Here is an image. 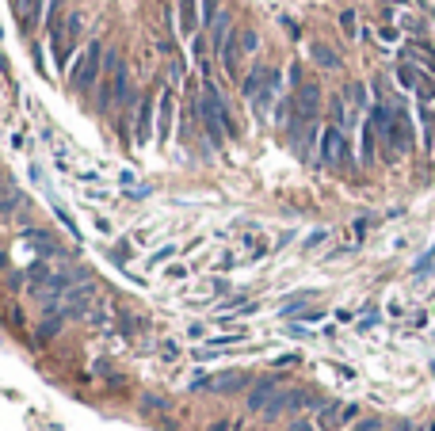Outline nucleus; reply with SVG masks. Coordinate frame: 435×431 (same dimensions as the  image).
Instances as JSON below:
<instances>
[{"label": "nucleus", "mask_w": 435, "mask_h": 431, "mask_svg": "<svg viewBox=\"0 0 435 431\" xmlns=\"http://www.w3.org/2000/svg\"><path fill=\"white\" fill-rule=\"evenodd\" d=\"M290 431H317V423H313V420H294V423H290Z\"/></svg>", "instance_id": "19"}, {"label": "nucleus", "mask_w": 435, "mask_h": 431, "mask_svg": "<svg viewBox=\"0 0 435 431\" xmlns=\"http://www.w3.org/2000/svg\"><path fill=\"white\" fill-rule=\"evenodd\" d=\"M161 115H168V92L161 96ZM161 126H168V118H161Z\"/></svg>", "instance_id": "21"}, {"label": "nucleus", "mask_w": 435, "mask_h": 431, "mask_svg": "<svg viewBox=\"0 0 435 431\" xmlns=\"http://www.w3.org/2000/svg\"><path fill=\"white\" fill-rule=\"evenodd\" d=\"M427 431H435V423H432V428H427Z\"/></svg>", "instance_id": "24"}, {"label": "nucleus", "mask_w": 435, "mask_h": 431, "mask_svg": "<svg viewBox=\"0 0 435 431\" xmlns=\"http://www.w3.org/2000/svg\"><path fill=\"white\" fill-rule=\"evenodd\" d=\"M313 61H317L321 69H344L340 54L332 50V46H325V42H313Z\"/></svg>", "instance_id": "8"}, {"label": "nucleus", "mask_w": 435, "mask_h": 431, "mask_svg": "<svg viewBox=\"0 0 435 431\" xmlns=\"http://www.w3.org/2000/svg\"><path fill=\"white\" fill-rule=\"evenodd\" d=\"M81 31H84V12L77 8V12H69V16H65V27H61V31L54 34V42H58V46H54V58L65 61L69 54L77 50V42H81Z\"/></svg>", "instance_id": "3"}, {"label": "nucleus", "mask_w": 435, "mask_h": 431, "mask_svg": "<svg viewBox=\"0 0 435 431\" xmlns=\"http://www.w3.org/2000/svg\"><path fill=\"white\" fill-rule=\"evenodd\" d=\"M355 420H359V405H340V401L321 405L317 416H313L317 431H336V428H344V423H355Z\"/></svg>", "instance_id": "2"}, {"label": "nucleus", "mask_w": 435, "mask_h": 431, "mask_svg": "<svg viewBox=\"0 0 435 431\" xmlns=\"http://www.w3.org/2000/svg\"><path fill=\"white\" fill-rule=\"evenodd\" d=\"M275 390H279V381H275V378L256 381L252 393H248V408H252V412H263V408L271 405V393H275Z\"/></svg>", "instance_id": "7"}, {"label": "nucleus", "mask_w": 435, "mask_h": 431, "mask_svg": "<svg viewBox=\"0 0 435 431\" xmlns=\"http://www.w3.org/2000/svg\"><path fill=\"white\" fill-rule=\"evenodd\" d=\"M237 58H241L237 34H230V39H225V46H222V65H225V76H230V81H237Z\"/></svg>", "instance_id": "9"}, {"label": "nucleus", "mask_w": 435, "mask_h": 431, "mask_svg": "<svg viewBox=\"0 0 435 431\" xmlns=\"http://www.w3.org/2000/svg\"><path fill=\"white\" fill-rule=\"evenodd\" d=\"M352 431H382V420H374V416H367V420H355Z\"/></svg>", "instance_id": "16"}, {"label": "nucleus", "mask_w": 435, "mask_h": 431, "mask_svg": "<svg viewBox=\"0 0 435 431\" xmlns=\"http://www.w3.org/2000/svg\"><path fill=\"white\" fill-rule=\"evenodd\" d=\"M99 58H103V42L99 39H92L88 46H84V54H81V61H77V69H73V88H92L96 84V76H99Z\"/></svg>", "instance_id": "1"}, {"label": "nucleus", "mask_w": 435, "mask_h": 431, "mask_svg": "<svg viewBox=\"0 0 435 431\" xmlns=\"http://www.w3.org/2000/svg\"><path fill=\"white\" fill-rule=\"evenodd\" d=\"M260 50V39H256V31H248L245 34V54H256Z\"/></svg>", "instance_id": "18"}, {"label": "nucleus", "mask_w": 435, "mask_h": 431, "mask_svg": "<svg viewBox=\"0 0 435 431\" xmlns=\"http://www.w3.org/2000/svg\"><path fill=\"white\" fill-rule=\"evenodd\" d=\"M58 328H61V317H54V321L42 324V336H50V332H58Z\"/></svg>", "instance_id": "20"}, {"label": "nucleus", "mask_w": 435, "mask_h": 431, "mask_svg": "<svg viewBox=\"0 0 435 431\" xmlns=\"http://www.w3.org/2000/svg\"><path fill=\"white\" fill-rule=\"evenodd\" d=\"M267 73H271V69H252V73H248L245 88H241L248 100H256V92H263V84H267Z\"/></svg>", "instance_id": "10"}, {"label": "nucleus", "mask_w": 435, "mask_h": 431, "mask_svg": "<svg viewBox=\"0 0 435 431\" xmlns=\"http://www.w3.org/2000/svg\"><path fill=\"white\" fill-rule=\"evenodd\" d=\"M19 207H23V195H19L16 187H0V210H4V214H16Z\"/></svg>", "instance_id": "11"}, {"label": "nucleus", "mask_w": 435, "mask_h": 431, "mask_svg": "<svg viewBox=\"0 0 435 431\" xmlns=\"http://www.w3.org/2000/svg\"><path fill=\"white\" fill-rule=\"evenodd\" d=\"M397 81H401L405 88H412V92H416L424 76H420V73H416V69H412V65H401V69H397Z\"/></svg>", "instance_id": "12"}, {"label": "nucleus", "mask_w": 435, "mask_h": 431, "mask_svg": "<svg viewBox=\"0 0 435 431\" xmlns=\"http://www.w3.org/2000/svg\"><path fill=\"white\" fill-rule=\"evenodd\" d=\"M183 31H195V0H183Z\"/></svg>", "instance_id": "15"}, {"label": "nucleus", "mask_w": 435, "mask_h": 431, "mask_svg": "<svg viewBox=\"0 0 435 431\" xmlns=\"http://www.w3.org/2000/svg\"><path fill=\"white\" fill-rule=\"evenodd\" d=\"M222 12H218V0H203V19L210 23V19H218Z\"/></svg>", "instance_id": "17"}, {"label": "nucleus", "mask_w": 435, "mask_h": 431, "mask_svg": "<svg viewBox=\"0 0 435 431\" xmlns=\"http://www.w3.org/2000/svg\"><path fill=\"white\" fill-rule=\"evenodd\" d=\"M19 19H23L27 27H34V23H39V19H42V0H27V12H23Z\"/></svg>", "instance_id": "13"}, {"label": "nucleus", "mask_w": 435, "mask_h": 431, "mask_svg": "<svg viewBox=\"0 0 435 431\" xmlns=\"http://www.w3.org/2000/svg\"><path fill=\"white\" fill-rule=\"evenodd\" d=\"M386 4H405V0H386Z\"/></svg>", "instance_id": "23"}, {"label": "nucleus", "mask_w": 435, "mask_h": 431, "mask_svg": "<svg viewBox=\"0 0 435 431\" xmlns=\"http://www.w3.org/2000/svg\"><path fill=\"white\" fill-rule=\"evenodd\" d=\"M321 160L325 165H347V141H344L340 126H329L321 134Z\"/></svg>", "instance_id": "4"}, {"label": "nucleus", "mask_w": 435, "mask_h": 431, "mask_svg": "<svg viewBox=\"0 0 435 431\" xmlns=\"http://www.w3.org/2000/svg\"><path fill=\"white\" fill-rule=\"evenodd\" d=\"M321 111V88L313 81L298 84V123H313V115Z\"/></svg>", "instance_id": "5"}, {"label": "nucleus", "mask_w": 435, "mask_h": 431, "mask_svg": "<svg viewBox=\"0 0 435 431\" xmlns=\"http://www.w3.org/2000/svg\"><path fill=\"white\" fill-rule=\"evenodd\" d=\"M394 431H416V428H412V423H397Z\"/></svg>", "instance_id": "22"}, {"label": "nucleus", "mask_w": 435, "mask_h": 431, "mask_svg": "<svg viewBox=\"0 0 435 431\" xmlns=\"http://www.w3.org/2000/svg\"><path fill=\"white\" fill-rule=\"evenodd\" d=\"M245 386H248V378H245V374H237V370L195 381V390H210V393H237V390H245Z\"/></svg>", "instance_id": "6"}, {"label": "nucleus", "mask_w": 435, "mask_h": 431, "mask_svg": "<svg viewBox=\"0 0 435 431\" xmlns=\"http://www.w3.org/2000/svg\"><path fill=\"white\" fill-rule=\"evenodd\" d=\"M340 27H344L347 39H355V34H359V23H355V12H352V8L340 12Z\"/></svg>", "instance_id": "14"}]
</instances>
